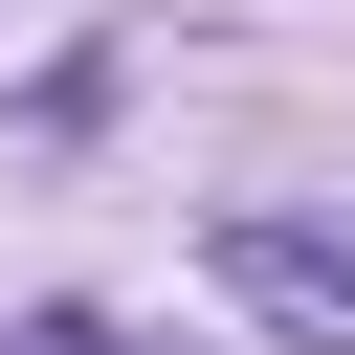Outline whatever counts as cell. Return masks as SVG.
<instances>
[{"label":"cell","mask_w":355,"mask_h":355,"mask_svg":"<svg viewBox=\"0 0 355 355\" xmlns=\"http://www.w3.org/2000/svg\"><path fill=\"white\" fill-rule=\"evenodd\" d=\"M200 288L266 311V333H311V355H355V222H311V200H222L200 222Z\"/></svg>","instance_id":"6da1fadb"},{"label":"cell","mask_w":355,"mask_h":355,"mask_svg":"<svg viewBox=\"0 0 355 355\" xmlns=\"http://www.w3.org/2000/svg\"><path fill=\"white\" fill-rule=\"evenodd\" d=\"M22 355H111V333H89V311H22Z\"/></svg>","instance_id":"7a4b0ae2"},{"label":"cell","mask_w":355,"mask_h":355,"mask_svg":"<svg viewBox=\"0 0 355 355\" xmlns=\"http://www.w3.org/2000/svg\"><path fill=\"white\" fill-rule=\"evenodd\" d=\"M0 355H22V333H0Z\"/></svg>","instance_id":"3957f363"}]
</instances>
